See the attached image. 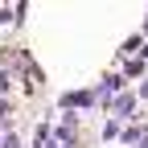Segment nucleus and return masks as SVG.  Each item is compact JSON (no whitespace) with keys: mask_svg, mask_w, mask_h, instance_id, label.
I'll return each mask as SVG.
<instances>
[{"mask_svg":"<svg viewBox=\"0 0 148 148\" xmlns=\"http://www.w3.org/2000/svg\"><path fill=\"white\" fill-rule=\"evenodd\" d=\"M95 99H99L95 90H70V95H62V107H66V111H70V107H90Z\"/></svg>","mask_w":148,"mask_h":148,"instance_id":"obj_1","label":"nucleus"},{"mask_svg":"<svg viewBox=\"0 0 148 148\" xmlns=\"http://www.w3.org/2000/svg\"><path fill=\"white\" fill-rule=\"evenodd\" d=\"M132 111H136V95H119L115 103H111V115H115V119H127Z\"/></svg>","mask_w":148,"mask_h":148,"instance_id":"obj_2","label":"nucleus"},{"mask_svg":"<svg viewBox=\"0 0 148 148\" xmlns=\"http://www.w3.org/2000/svg\"><path fill=\"white\" fill-rule=\"evenodd\" d=\"M119 86H123V82L115 78V74H111V78H103V86L95 90V95H115V90H119Z\"/></svg>","mask_w":148,"mask_h":148,"instance_id":"obj_3","label":"nucleus"},{"mask_svg":"<svg viewBox=\"0 0 148 148\" xmlns=\"http://www.w3.org/2000/svg\"><path fill=\"white\" fill-rule=\"evenodd\" d=\"M136 49H140V37H127V41H123V49H119V53H136Z\"/></svg>","mask_w":148,"mask_h":148,"instance_id":"obj_4","label":"nucleus"},{"mask_svg":"<svg viewBox=\"0 0 148 148\" xmlns=\"http://www.w3.org/2000/svg\"><path fill=\"white\" fill-rule=\"evenodd\" d=\"M0 148H21V140H16V136H4V144H0Z\"/></svg>","mask_w":148,"mask_h":148,"instance_id":"obj_5","label":"nucleus"},{"mask_svg":"<svg viewBox=\"0 0 148 148\" xmlns=\"http://www.w3.org/2000/svg\"><path fill=\"white\" fill-rule=\"evenodd\" d=\"M140 99H148V78H144V82H140Z\"/></svg>","mask_w":148,"mask_h":148,"instance_id":"obj_6","label":"nucleus"},{"mask_svg":"<svg viewBox=\"0 0 148 148\" xmlns=\"http://www.w3.org/2000/svg\"><path fill=\"white\" fill-rule=\"evenodd\" d=\"M140 58H148V41H144V49H140Z\"/></svg>","mask_w":148,"mask_h":148,"instance_id":"obj_7","label":"nucleus"},{"mask_svg":"<svg viewBox=\"0 0 148 148\" xmlns=\"http://www.w3.org/2000/svg\"><path fill=\"white\" fill-rule=\"evenodd\" d=\"M144 148H148V136H144Z\"/></svg>","mask_w":148,"mask_h":148,"instance_id":"obj_8","label":"nucleus"},{"mask_svg":"<svg viewBox=\"0 0 148 148\" xmlns=\"http://www.w3.org/2000/svg\"><path fill=\"white\" fill-rule=\"evenodd\" d=\"M144 25H148V16H144Z\"/></svg>","mask_w":148,"mask_h":148,"instance_id":"obj_9","label":"nucleus"},{"mask_svg":"<svg viewBox=\"0 0 148 148\" xmlns=\"http://www.w3.org/2000/svg\"><path fill=\"white\" fill-rule=\"evenodd\" d=\"M0 144H4V140H0Z\"/></svg>","mask_w":148,"mask_h":148,"instance_id":"obj_10","label":"nucleus"}]
</instances>
